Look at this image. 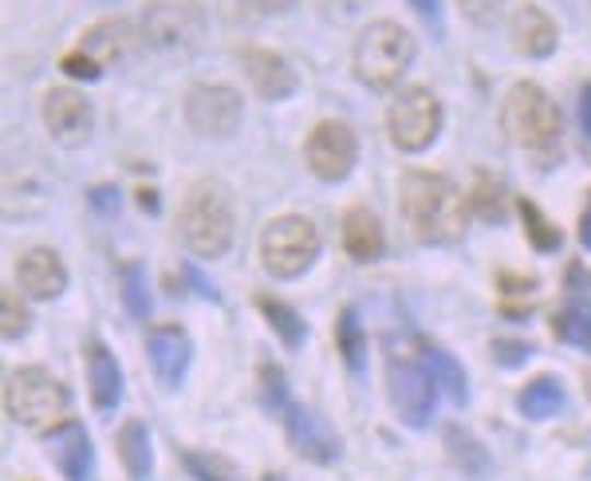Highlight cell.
Returning <instances> with one entry per match:
<instances>
[{
	"instance_id": "cell-24",
	"label": "cell",
	"mask_w": 591,
	"mask_h": 481,
	"mask_svg": "<svg viewBox=\"0 0 591 481\" xmlns=\"http://www.w3.org/2000/svg\"><path fill=\"white\" fill-rule=\"evenodd\" d=\"M517 406H521L524 419H552V414L564 411V387L556 375H536L521 394H517Z\"/></svg>"
},
{
	"instance_id": "cell-35",
	"label": "cell",
	"mask_w": 591,
	"mask_h": 481,
	"mask_svg": "<svg viewBox=\"0 0 591 481\" xmlns=\"http://www.w3.org/2000/svg\"><path fill=\"white\" fill-rule=\"evenodd\" d=\"M580 130H583V142L591 150V83H583L580 91Z\"/></svg>"
},
{
	"instance_id": "cell-26",
	"label": "cell",
	"mask_w": 591,
	"mask_h": 481,
	"mask_svg": "<svg viewBox=\"0 0 591 481\" xmlns=\"http://www.w3.org/2000/svg\"><path fill=\"white\" fill-rule=\"evenodd\" d=\"M470 209L482 221H505V214H509V190H505V182L497 174H477V182H473V194H470Z\"/></svg>"
},
{
	"instance_id": "cell-17",
	"label": "cell",
	"mask_w": 591,
	"mask_h": 481,
	"mask_svg": "<svg viewBox=\"0 0 591 481\" xmlns=\"http://www.w3.org/2000/svg\"><path fill=\"white\" fill-rule=\"evenodd\" d=\"M16 280L32 300H56L68 288V268H63L56 249L36 245L16 261Z\"/></svg>"
},
{
	"instance_id": "cell-18",
	"label": "cell",
	"mask_w": 591,
	"mask_h": 481,
	"mask_svg": "<svg viewBox=\"0 0 591 481\" xmlns=\"http://www.w3.org/2000/svg\"><path fill=\"white\" fill-rule=\"evenodd\" d=\"M556 44H560L556 20L536 4H521L517 16H512V48L529 59H544L556 51Z\"/></svg>"
},
{
	"instance_id": "cell-8",
	"label": "cell",
	"mask_w": 591,
	"mask_h": 481,
	"mask_svg": "<svg viewBox=\"0 0 591 481\" xmlns=\"http://www.w3.org/2000/svg\"><path fill=\"white\" fill-rule=\"evenodd\" d=\"M386 391H391V406L398 411L406 426H426L433 414V394H438V379H433L430 364L418 352H391L386 359Z\"/></svg>"
},
{
	"instance_id": "cell-31",
	"label": "cell",
	"mask_w": 591,
	"mask_h": 481,
	"mask_svg": "<svg viewBox=\"0 0 591 481\" xmlns=\"http://www.w3.org/2000/svg\"><path fill=\"white\" fill-rule=\"evenodd\" d=\"M182 462H186V470L194 473V478H201V481H241L236 466L225 462V458H217V454L186 450V454H182Z\"/></svg>"
},
{
	"instance_id": "cell-12",
	"label": "cell",
	"mask_w": 591,
	"mask_h": 481,
	"mask_svg": "<svg viewBox=\"0 0 591 481\" xmlns=\"http://www.w3.org/2000/svg\"><path fill=\"white\" fill-rule=\"evenodd\" d=\"M241 95L225 83H197L186 91V123L206 138H229L241 127Z\"/></svg>"
},
{
	"instance_id": "cell-11",
	"label": "cell",
	"mask_w": 591,
	"mask_h": 481,
	"mask_svg": "<svg viewBox=\"0 0 591 481\" xmlns=\"http://www.w3.org/2000/svg\"><path fill=\"white\" fill-rule=\"evenodd\" d=\"M304 158L320 182H344L355 170V158H359V138L344 118H324L308 135Z\"/></svg>"
},
{
	"instance_id": "cell-25",
	"label": "cell",
	"mask_w": 591,
	"mask_h": 481,
	"mask_svg": "<svg viewBox=\"0 0 591 481\" xmlns=\"http://www.w3.org/2000/svg\"><path fill=\"white\" fill-rule=\"evenodd\" d=\"M256 312H260L268 324H273V332L280 335V344H285L288 352H296V347L304 344V320H300V312H296V308H288L285 300H273V296H256Z\"/></svg>"
},
{
	"instance_id": "cell-10",
	"label": "cell",
	"mask_w": 591,
	"mask_h": 481,
	"mask_svg": "<svg viewBox=\"0 0 591 481\" xmlns=\"http://www.w3.org/2000/svg\"><path fill=\"white\" fill-rule=\"evenodd\" d=\"M138 28H142L150 48L189 51L201 36V28H206V16H201L197 0H150L142 9Z\"/></svg>"
},
{
	"instance_id": "cell-28",
	"label": "cell",
	"mask_w": 591,
	"mask_h": 481,
	"mask_svg": "<svg viewBox=\"0 0 591 481\" xmlns=\"http://www.w3.org/2000/svg\"><path fill=\"white\" fill-rule=\"evenodd\" d=\"M422 359L430 364V371H433V379H438V387H445V391H450L453 403H465V399H470V391H465V371H462L457 364H453L450 355L438 352V347H430V344H422Z\"/></svg>"
},
{
	"instance_id": "cell-32",
	"label": "cell",
	"mask_w": 591,
	"mask_h": 481,
	"mask_svg": "<svg viewBox=\"0 0 591 481\" xmlns=\"http://www.w3.org/2000/svg\"><path fill=\"white\" fill-rule=\"evenodd\" d=\"M335 340H339V352H344L347 367H359L363 364V328L355 324V312L344 308L339 312V324H335Z\"/></svg>"
},
{
	"instance_id": "cell-6",
	"label": "cell",
	"mask_w": 591,
	"mask_h": 481,
	"mask_svg": "<svg viewBox=\"0 0 591 481\" xmlns=\"http://www.w3.org/2000/svg\"><path fill=\"white\" fill-rule=\"evenodd\" d=\"M142 28L130 24L127 16H111V20H99L95 28H88L79 36V48L63 56L59 68L68 71L76 79H99L107 68L130 59L138 48H142Z\"/></svg>"
},
{
	"instance_id": "cell-29",
	"label": "cell",
	"mask_w": 591,
	"mask_h": 481,
	"mask_svg": "<svg viewBox=\"0 0 591 481\" xmlns=\"http://www.w3.org/2000/svg\"><path fill=\"white\" fill-rule=\"evenodd\" d=\"M517 209H521L524 233H529V241H532V249H536V253H552V249H560V229H556V221H548L541 209L532 206L529 197H521V202H517Z\"/></svg>"
},
{
	"instance_id": "cell-2",
	"label": "cell",
	"mask_w": 591,
	"mask_h": 481,
	"mask_svg": "<svg viewBox=\"0 0 591 481\" xmlns=\"http://www.w3.org/2000/svg\"><path fill=\"white\" fill-rule=\"evenodd\" d=\"M182 245L201 261H213L233 245V202L221 182H194L177 209Z\"/></svg>"
},
{
	"instance_id": "cell-22",
	"label": "cell",
	"mask_w": 591,
	"mask_h": 481,
	"mask_svg": "<svg viewBox=\"0 0 591 481\" xmlns=\"http://www.w3.org/2000/svg\"><path fill=\"white\" fill-rule=\"evenodd\" d=\"M88 387H91V403L95 411L111 414L123 399V371H118L115 355L103 344L88 347Z\"/></svg>"
},
{
	"instance_id": "cell-20",
	"label": "cell",
	"mask_w": 591,
	"mask_h": 481,
	"mask_svg": "<svg viewBox=\"0 0 591 481\" xmlns=\"http://www.w3.org/2000/svg\"><path fill=\"white\" fill-rule=\"evenodd\" d=\"M344 249L351 261H379L386 249V233L383 221L374 217V209L367 206H351L344 214Z\"/></svg>"
},
{
	"instance_id": "cell-34",
	"label": "cell",
	"mask_w": 591,
	"mask_h": 481,
	"mask_svg": "<svg viewBox=\"0 0 591 481\" xmlns=\"http://www.w3.org/2000/svg\"><path fill=\"white\" fill-rule=\"evenodd\" d=\"M0 308H4V340H16V335L28 332V308L20 305L12 288H4V296H0Z\"/></svg>"
},
{
	"instance_id": "cell-27",
	"label": "cell",
	"mask_w": 591,
	"mask_h": 481,
	"mask_svg": "<svg viewBox=\"0 0 591 481\" xmlns=\"http://www.w3.org/2000/svg\"><path fill=\"white\" fill-rule=\"evenodd\" d=\"M445 443H450V454H453V462L462 466L465 473H473V478H482L485 470H489V450H485L473 434L457 431V426H450L445 431Z\"/></svg>"
},
{
	"instance_id": "cell-23",
	"label": "cell",
	"mask_w": 591,
	"mask_h": 481,
	"mask_svg": "<svg viewBox=\"0 0 591 481\" xmlns=\"http://www.w3.org/2000/svg\"><path fill=\"white\" fill-rule=\"evenodd\" d=\"M115 446H118V462H123V470L130 473V481H150V473H154V454H150L147 426L138 423V419L123 423Z\"/></svg>"
},
{
	"instance_id": "cell-36",
	"label": "cell",
	"mask_w": 591,
	"mask_h": 481,
	"mask_svg": "<svg viewBox=\"0 0 591 481\" xmlns=\"http://www.w3.org/2000/svg\"><path fill=\"white\" fill-rule=\"evenodd\" d=\"M493 347H497V352H509V355H505V359H501L505 367L524 364V359H529V344H509V340H497V344H493Z\"/></svg>"
},
{
	"instance_id": "cell-40",
	"label": "cell",
	"mask_w": 591,
	"mask_h": 481,
	"mask_svg": "<svg viewBox=\"0 0 591 481\" xmlns=\"http://www.w3.org/2000/svg\"><path fill=\"white\" fill-rule=\"evenodd\" d=\"M91 197H95V206H99V209H107V206L115 209V190L99 186V190H95V194H91Z\"/></svg>"
},
{
	"instance_id": "cell-39",
	"label": "cell",
	"mask_w": 591,
	"mask_h": 481,
	"mask_svg": "<svg viewBox=\"0 0 591 481\" xmlns=\"http://www.w3.org/2000/svg\"><path fill=\"white\" fill-rule=\"evenodd\" d=\"M253 9H260V12H288L296 4V0H248Z\"/></svg>"
},
{
	"instance_id": "cell-21",
	"label": "cell",
	"mask_w": 591,
	"mask_h": 481,
	"mask_svg": "<svg viewBox=\"0 0 591 481\" xmlns=\"http://www.w3.org/2000/svg\"><path fill=\"white\" fill-rule=\"evenodd\" d=\"M552 332L564 344L591 352V300L583 288H564V305L552 312Z\"/></svg>"
},
{
	"instance_id": "cell-4",
	"label": "cell",
	"mask_w": 591,
	"mask_h": 481,
	"mask_svg": "<svg viewBox=\"0 0 591 481\" xmlns=\"http://www.w3.org/2000/svg\"><path fill=\"white\" fill-rule=\"evenodd\" d=\"M414 59V36L394 20H374L355 39V79L371 91H391Z\"/></svg>"
},
{
	"instance_id": "cell-7",
	"label": "cell",
	"mask_w": 591,
	"mask_h": 481,
	"mask_svg": "<svg viewBox=\"0 0 591 481\" xmlns=\"http://www.w3.org/2000/svg\"><path fill=\"white\" fill-rule=\"evenodd\" d=\"M320 256V233L308 217L285 214L268 221L260 233V265L276 276V280H296L312 268V261Z\"/></svg>"
},
{
	"instance_id": "cell-9",
	"label": "cell",
	"mask_w": 591,
	"mask_h": 481,
	"mask_svg": "<svg viewBox=\"0 0 591 481\" xmlns=\"http://www.w3.org/2000/svg\"><path fill=\"white\" fill-rule=\"evenodd\" d=\"M442 130V103L430 88H406L386 111V135L403 154H418Z\"/></svg>"
},
{
	"instance_id": "cell-5",
	"label": "cell",
	"mask_w": 591,
	"mask_h": 481,
	"mask_svg": "<svg viewBox=\"0 0 591 481\" xmlns=\"http://www.w3.org/2000/svg\"><path fill=\"white\" fill-rule=\"evenodd\" d=\"M68 387L51 379L44 367H20V371H9V379H4V411H9L12 423L28 426V431L59 426L63 414H68Z\"/></svg>"
},
{
	"instance_id": "cell-3",
	"label": "cell",
	"mask_w": 591,
	"mask_h": 481,
	"mask_svg": "<svg viewBox=\"0 0 591 481\" xmlns=\"http://www.w3.org/2000/svg\"><path fill=\"white\" fill-rule=\"evenodd\" d=\"M501 127L529 154H556L564 118L541 83H512L501 103Z\"/></svg>"
},
{
	"instance_id": "cell-16",
	"label": "cell",
	"mask_w": 591,
	"mask_h": 481,
	"mask_svg": "<svg viewBox=\"0 0 591 481\" xmlns=\"http://www.w3.org/2000/svg\"><path fill=\"white\" fill-rule=\"evenodd\" d=\"M48 454L51 462L59 466V473L68 481H91L95 478V454H91L88 431L71 419H63L59 426L48 431Z\"/></svg>"
},
{
	"instance_id": "cell-14",
	"label": "cell",
	"mask_w": 591,
	"mask_h": 481,
	"mask_svg": "<svg viewBox=\"0 0 591 481\" xmlns=\"http://www.w3.org/2000/svg\"><path fill=\"white\" fill-rule=\"evenodd\" d=\"M44 123L59 147H79L91 135V103L76 88H51L44 95Z\"/></svg>"
},
{
	"instance_id": "cell-30",
	"label": "cell",
	"mask_w": 591,
	"mask_h": 481,
	"mask_svg": "<svg viewBox=\"0 0 591 481\" xmlns=\"http://www.w3.org/2000/svg\"><path fill=\"white\" fill-rule=\"evenodd\" d=\"M118 288H123L127 316H135V320H147V316H150V296H147V285H142V268H138L135 261H123V265H118Z\"/></svg>"
},
{
	"instance_id": "cell-37",
	"label": "cell",
	"mask_w": 591,
	"mask_h": 481,
	"mask_svg": "<svg viewBox=\"0 0 591 481\" xmlns=\"http://www.w3.org/2000/svg\"><path fill=\"white\" fill-rule=\"evenodd\" d=\"M410 4H414V12H418V16H426L433 28H438V12H442V4H438V0H410Z\"/></svg>"
},
{
	"instance_id": "cell-38",
	"label": "cell",
	"mask_w": 591,
	"mask_h": 481,
	"mask_svg": "<svg viewBox=\"0 0 591 481\" xmlns=\"http://www.w3.org/2000/svg\"><path fill=\"white\" fill-rule=\"evenodd\" d=\"M580 245L591 249V194H588V206L580 214Z\"/></svg>"
},
{
	"instance_id": "cell-13",
	"label": "cell",
	"mask_w": 591,
	"mask_h": 481,
	"mask_svg": "<svg viewBox=\"0 0 591 481\" xmlns=\"http://www.w3.org/2000/svg\"><path fill=\"white\" fill-rule=\"evenodd\" d=\"M147 355L158 383L166 391H177L189 371V359H194V340L182 324H154L147 332Z\"/></svg>"
},
{
	"instance_id": "cell-15",
	"label": "cell",
	"mask_w": 591,
	"mask_h": 481,
	"mask_svg": "<svg viewBox=\"0 0 591 481\" xmlns=\"http://www.w3.org/2000/svg\"><path fill=\"white\" fill-rule=\"evenodd\" d=\"M241 68H245L256 95L268 99V103H280L300 88L292 64L273 48H241Z\"/></svg>"
},
{
	"instance_id": "cell-19",
	"label": "cell",
	"mask_w": 591,
	"mask_h": 481,
	"mask_svg": "<svg viewBox=\"0 0 591 481\" xmlns=\"http://www.w3.org/2000/svg\"><path fill=\"white\" fill-rule=\"evenodd\" d=\"M288 438L296 443V450L304 454V458H312V462H335L339 458V443H335V434L327 431L320 419H315L312 411H304V406H288Z\"/></svg>"
},
{
	"instance_id": "cell-33",
	"label": "cell",
	"mask_w": 591,
	"mask_h": 481,
	"mask_svg": "<svg viewBox=\"0 0 591 481\" xmlns=\"http://www.w3.org/2000/svg\"><path fill=\"white\" fill-rule=\"evenodd\" d=\"M260 399L268 411H288V379L280 367H260Z\"/></svg>"
},
{
	"instance_id": "cell-1",
	"label": "cell",
	"mask_w": 591,
	"mask_h": 481,
	"mask_svg": "<svg viewBox=\"0 0 591 481\" xmlns=\"http://www.w3.org/2000/svg\"><path fill=\"white\" fill-rule=\"evenodd\" d=\"M403 217L414 241L422 245H450L465 229V202L445 174L410 170L403 177Z\"/></svg>"
}]
</instances>
